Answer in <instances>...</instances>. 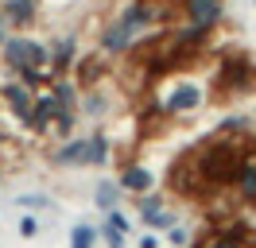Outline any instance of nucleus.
<instances>
[{
    "label": "nucleus",
    "instance_id": "obj_1",
    "mask_svg": "<svg viewBox=\"0 0 256 248\" xmlns=\"http://www.w3.org/2000/svg\"><path fill=\"white\" fill-rule=\"evenodd\" d=\"M256 90V62L237 58V54H225L218 58V70H214V101H233V97H244V93Z\"/></svg>",
    "mask_w": 256,
    "mask_h": 248
},
{
    "label": "nucleus",
    "instance_id": "obj_2",
    "mask_svg": "<svg viewBox=\"0 0 256 248\" xmlns=\"http://www.w3.org/2000/svg\"><path fill=\"white\" fill-rule=\"evenodd\" d=\"M167 190H171L175 198H182V202H194V198H206L210 194L206 178H202V170H198V163H194V152H182L175 163H171Z\"/></svg>",
    "mask_w": 256,
    "mask_h": 248
},
{
    "label": "nucleus",
    "instance_id": "obj_3",
    "mask_svg": "<svg viewBox=\"0 0 256 248\" xmlns=\"http://www.w3.org/2000/svg\"><path fill=\"white\" fill-rule=\"evenodd\" d=\"M160 101L171 116H190V112H198V108L206 105V90H202L194 78H175Z\"/></svg>",
    "mask_w": 256,
    "mask_h": 248
},
{
    "label": "nucleus",
    "instance_id": "obj_4",
    "mask_svg": "<svg viewBox=\"0 0 256 248\" xmlns=\"http://www.w3.org/2000/svg\"><path fill=\"white\" fill-rule=\"evenodd\" d=\"M136 39H140V31L132 28L124 16H116V20H109V24L101 28V54H109V58H124Z\"/></svg>",
    "mask_w": 256,
    "mask_h": 248
},
{
    "label": "nucleus",
    "instance_id": "obj_5",
    "mask_svg": "<svg viewBox=\"0 0 256 248\" xmlns=\"http://www.w3.org/2000/svg\"><path fill=\"white\" fill-rule=\"evenodd\" d=\"M78 39L62 35V39H50V78H70L78 66Z\"/></svg>",
    "mask_w": 256,
    "mask_h": 248
},
{
    "label": "nucleus",
    "instance_id": "obj_6",
    "mask_svg": "<svg viewBox=\"0 0 256 248\" xmlns=\"http://www.w3.org/2000/svg\"><path fill=\"white\" fill-rule=\"evenodd\" d=\"M35 97H39V93H35V90H28V86H24V82H16V78L0 86V101L12 108V116H16L20 124H28V116H32V105H35Z\"/></svg>",
    "mask_w": 256,
    "mask_h": 248
},
{
    "label": "nucleus",
    "instance_id": "obj_7",
    "mask_svg": "<svg viewBox=\"0 0 256 248\" xmlns=\"http://www.w3.org/2000/svg\"><path fill=\"white\" fill-rule=\"evenodd\" d=\"M109 54H82L78 66H74V82H78V90H94L101 86L105 78L112 74V62H105Z\"/></svg>",
    "mask_w": 256,
    "mask_h": 248
},
{
    "label": "nucleus",
    "instance_id": "obj_8",
    "mask_svg": "<svg viewBox=\"0 0 256 248\" xmlns=\"http://www.w3.org/2000/svg\"><path fill=\"white\" fill-rule=\"evenodd\" d=\"M50 163H54L58 170H66V167H90V140H86V136L62 140V144L50 152Z\"/></svg>",
    "mask_w": 256,
    "mask_h": 248
},
{
    "label": "nucleus",
    "instance_id": "obj_9",
    "mask_svg": "<svg viewBox=\"0 0 256 248\" xmlns=\"http://www.w3.org/2000/svg\"><path fill=\"white\" fill-rule=\"evenodd\" d=\"M186 24H202V28H218V20L225 12V0H178Z\"/></svg>",
    "mask_w": 256,
    "mask_h": 248
},
{
    "label": "nucleus",
    "instance_id": "obj_10",
    "mask_svg": "<svg viewBox=\"0 0 256 248\" xmlns=\"http://www.w3.org/2000/svg\"><path fill=\"white\" fill-rule=\"evenodd\" d=\"M120 190L124 194H148V190H156V170L152 167H144V163H128V167H120Z\"/></svg>",
    "mask_w": 256,
    "mask_h": 248
},
{
    "label": "nucleus",
    "instance_id": "obj_11",
    "mask_svg": "<svg viewBox=\"0 0 256 248\" xmlns=\"http://www.w3.org/2000/svg\"><path fill=\"white\" fill-rule=\"evenodd\" d=\"M229 190H233V202H237L240 210L256 206V155L237 170V178H233V186H229Z\"/></svg>",
    "mask_w": 256,
    "mask_h": 248
},
{
    "label": "nucleus",
    "instance_id": "obj_12",
    "mask_svg": "<svg viewBox=\"0 0 256 248\" xmlns=\"http://www.w3.org/2000/svg\"><path fill=\"white\" fill-rule=\"evenodd\" d=\"M4 16H8L12 31H28L39 20V0H4Z\"/></svg>",
    "mask_w": 256,
    "mask_h": 248
},
{
    "label": "nucleus",
    "instance_id": "obj_13",
    "mask_svg": "<svg viewBox=\"0 0 256 248\" xmlns=\"http://www.w3.org/2000/svg\"><path fill=\"white\" fill-rule=\"evenodd\" d=\"M54 97H50L47 90L35 97V105H32V116H28V124L24 128H32V132H50V120H54Z\"/></svg>",
    "mask_w": 256,
    "mask_h": 248
},
{
    "label": "nucleus",
    "instance_id": "obj_14",
    "mask_svg": "<svg viewBox=\"0 0 256 248\" xmlns=\"http://www.w3.org/2000/svg\"><path fill=\"white\" fill-rule=\"evenodd\" d=\"M78 112H86V116H94V120H101V116L109 112V97H105V90H101V86H94V90H82Z\"/></svg>",
    "mask_w": 256,
    "mask_h": 248
},
{
    "label": "nucleus",
    "instance_id": "obj_15",
    "mask_svg": "<svg viewBox=\"0 0 256 248\" xmlns=\"http://www.w3.org/2000/svg\"><path fill=\"white\" fill-rule=\"evenodd\" d=\"M86 140H90V167H105V163H109V155H112L109 132H105V128H94Z\"/></svg>",
    "mask_w": 256,
    "mask_h": 248
},
{
    "label": "nucleus",
    "instance_id": "obj_16",
    "mask_svg": "<svg viewBox=\"0 0 256 248\" xmlns=\"http://www.w3.org/2000/svg\"><path fill=\"white\" fill-rule=\"evenodd\" d=\"M120 198H124L120 182H97V186H94V206L101 210V214L116 210V206H120Z\"/></svg>",
    "mask_w": 256,
    "mask_h": 248
},
{
    "label": "nucleus",
    "instance_id": "obj_17",
    "mask_svg": "<svg viewBox=\"0 0 256 248\" xmlns=\"http://www.w3.org/2000/svg\"><path fill=\"white\" fill-rule=\"evenodd\" d=\"M74 128H78V108H54L50 136H58V140H74Z\"/></svg>",
    "mask_w": 256,
    "mask_h": 248
},
{
    "label": "nucleus",
    "instance_id": "obj_18",
    "mask_svg": "<svg viewBox=\"0 0 256 248\" xmlns=\"http://www.w3.org/2000/svg\"><path fill=\"white\" fill-rule=\"evenodd\" d=\"M97 240H101V232L94 221H78L70 229V248H97Z\"/></svg>",
    "mask_w": 256,
    "mask_h": 248
},
{
    "label": "nucleus",
    "instance_id": "obj_19",
    "mask_svg": "<svg viewBox=\"0 0 256 248\" xmlns=\"http://www.w3.org/2000/svg\"><path fill=\"white\" fill-rule=\"evenodd\" d=\"M167 210V198H163L160 190H148V194H136V214H140V221L144 217H156Z\"/></svg>",
    "mask_w": 256,
    "mask_h": 248
},
{
    "label": "nucleus",
    "instance_id": "obj_20",
    "mask_svg": "<svg viewBox=\"0 0 256 248\" xmlns=\"http://www.w3.org/2000/svg\"><path fill=\"white\" fill-rule=\"evenodd\" d=\"M16 206H20V210H28V214H35V210H50L54 202H50L47 194H16Z\"/></svg>",
    "mask_w": 256,
    "mask_h": 248
},
{
    "label": "nucleus",
    "instance_id": "obj_21",
    "mask_svg": "<svg viewBox=\"0 0 256 248\" xmlns=\"http://www.w3.org/2000/svg\"><path fill=\"white\" fill-rule=\"evenodd\" d=\"M144 225H148V229H156V232H167L171 225H178V214L163 210V214H156V217H144Z\"/></svg>",
    "mask_w": 256,
    "mask_h": 248
},
{
    "label": "nucleus",
    "instance_id": "obj_22",
    "mask_svg": "<svg viewBox=\"0 0 256 248\" xmlns=\"http://www.w3.org/2000/svg\"><path fill=\"white\" fill-rule=\"evenodd\" d=\"M97 232H101V240H105V248H124V240H128V232H120V229H112V225H97Z\"/></svg>",
    "mask_w": 256,
    "mask_h": 248
},
{
    "label": "nucleus",
    "instance_id": "obj_23",
    "mask_svg": "<svg viewBox=\"0 0 256 248\" xmlns=\"http://www.w3.org/2000/svg\"><path fill=\"white\" fill-rule=\"evenodd\" d=\"M167 240H171V244H178V248H186L194 236H190V229H186V225L178 221V225H171V229H167Z\"/></svg>",
    "mask_w": 256,
    "mask_h": 248
},
{
    "label": "nucleus",
    "instance_id": "obj_24",
    "mask_svg": "<svg viewBox=\"0 0 256 248\" xmlns=\"http://www.w3.org/2000/svg\"><path fill=\"white\" fill-rule=\"evenodd\" d=\"M16 229H20V236H24V240H32L35 232H39V217L24 210V217H20V225H16Z\"/></svg>",
    "mask_w": 256,
    "mask_h": 248
},
{
    "label": "nucleus",
    "instance_id": "obj_25",
    "mask_svg": "<svg viewBox=\"0 0 256 248\" xmlns=\"http://www.w3.org/2000/svg\"><path fill=\"white\" fill-rule=\"evenodd\" d=\"M105 225H112V229H120V232H128V214L116 206V210H109V214H105Z\"/></svg>",
    "mask_w": 256,
    "mask_h": 248
},
{
    "label": "nucleus",
    "instance_id": "obj_26",
    "mask_svg": "<svg viewBox=\"0 0 256 248\" xmlns=\"http://www.w3.org/2000/svg\"><path fill=\"white\" fill-rule=\"evenodd\" d=\"M16 31H12V24H8V16H4V8H0V50H4V43L12 39Z\"/></svg>",
    "mask_w": 256,
    "mask_h": 248
},
{
    "label": "nucleus",
    "instance_id": "obj_27",
    "mask_svg": "<svg viewBox=\"0 0 256 248\" xmlns=\"http://www.w3.org/2000/svg\"><path fill=\"white\" fill-rule=\"evenodd\" d=\"M140 248H160V236H156V232H148V236H140Z\"/></svg>",
    "mask_w": 256,
    "mask_h": 248
},
{
    "label": "nucleus",
    "instance_id": "obj_28",
    "mask_svg": "<svg viewBox=\"0 0 256 248\" xmlns=\"http://www.w3.org/2000/svg\"><path fill=\"white\" fill-rule=\"evenodd\" d=\"M0 8H4V0H0Z\"/></svg>",
    "mask_w": 256,
    "mask_h": 248
}]
</instances>
